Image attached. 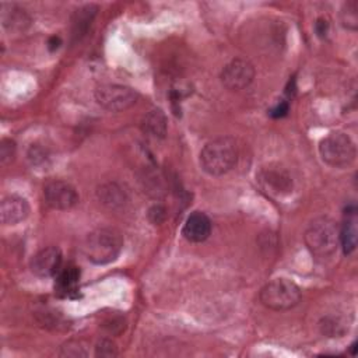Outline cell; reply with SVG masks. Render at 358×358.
I'll return each instance as SVG.
<instances>
[{"label":"cell","mask_w":358,"mask_h":358,"mask_svg":"<svg viewBox=\"0 0 358 358\" xmlns=\"http://www.w3.org/2000/svg\"><path fill=\"white\" fill-rule=\"evenodd\" d=\"M238 161V145L231 137H217L208 141L200 152V166L211 176L229 172Z\"/></svg>","instance_id":"cell-1"},{"label":"cell","mask_w":358,"mask_h":358,"mask_svg":"<svg viewBox=\"0 0 358 358\" xmlns=\"http://www.w3.org/2000/svg\"><path fill=\"white\" fill-rule=\"evenodd\" d=\"M303 241L312 256L327 259L333 256L340 246L338 227L331 218L319 217L308 225Z\"/></svg>","instance_id":"cell-2"},{"label":"cell","mask_w":358,"mask_h":358,"mask_svg":"<svg viewBox=\"0 0 358 358\" xmlns=\"http://www.w3.org/2000/svg\"><path fill=\"white\" fill-rule=\"evenodd\" d=\"M123 236L113 228H96L90 232L84 242V253L94 264H108L120 255Z\"/></svg>","instance_id":"cell-3"},{"label":"cell","mask_w":358,"mask_h":358,"mask_svg":"<svg viewBox=\"0 0 358 358\" xmlns=\"http://www.w3.org/2000/svg\"><path fill=\"white\" fill-rule=\"evenodd\" d=\"M319 154L323 162L333 168L341 169L354 164L357 148L348 134L343 131H334L320 141Z\"/></svg>","instance_id":"cell-4"},{"label":"cell","mask_w":358,"mask_h":358,"mask_svg":"<svg viewBox=\"0 0 358 358\" xmlns=\"http://www.w3.org/2000/svg\"><path fill=\"white\" fill-rule=\"evenodd\" d=\"M259 299L267 309L288 310L299 303L301 289L291 280L275 278L260 289Z\"/></svg>","instance_id":"cell-5"},{"label":"cell","mask_w":358,"mask_h":358,"mask_svg":"<svg viewBox=\"0 0 358 358\" xmlns=\"http://www.w3.org/2000/svg\"><path fill=\"white\" fill-rule=\"evenodd\" d=\"M99 106L110 112H122L131 108L137 102V92L122 84H102L94 92Z\"/></svg>","instance_id":"cell-6"},{"label":"cell","mask_w":358,"mask_h":358,"mask_svg":"<svg viewBox=\"0 0 358 358\" xmlns=\"http://www.w3.org/2000/svg\"><path fill=\"white\" fill-rule=\"evenodd\" d=\"M257 182L270 196H284L292 190V178L289 172L280 165H267L257 173Z\"/></svg>","instance_id":"cell-7"},{"label":"cell","mask_w":358,"mask_h":358,"mask_svg":"<svg viewBox=\"0 0 358 358\" xmlns=\"http://www.w3.org/2000/svg\"><path fill=\"white\" fill-rule=\"evenodd\" d=\"M255 67L246 59H234L221 71V83L231 91H241L252 84Z\"/></svg>","instance_id":"cell-8"},{"label":"cell","mask_w":358,"mask_h":358,"mask_svg":"<svg viewBox=\"0 0 358 358\" xmlns=\"http://www.w3.org/2000/svg\"><path fill=\"white\" fill-rule=\"evenodd\" d=\"M43 197L46 204L53 210H69L78 203V193L76 187L66 180H50L43 187Z\"/></svg>","instance_id":"cell-9"},{"label":"cell","mask_w":358,"mask_h":358,"mask_svg":"<svg viewBox=\"0 0 358 358\" xmlns=\"http://www.w3.org/2000/svg\"><path fill=\"white\" fill-rule=\"evenodd\" d=\"M62 252L56 246H48L36 252L31 259V271L38 277H55L62 268Z\"/></svg>","instance_id":"cell-10"},{"label":"cell","mask_w":358,"mask_h":358,"mask_svg":"<svg viewBox=\"0 0 358 358\" xmlns=\"http://www.w3.org/2000/svg\"><path fill=\"white\" fill-rule=\"evenodd\" d=\"M211 234V221L203 211H193L182 227V235L192 243L204 242Z\"/></svg>","instance_id":"cell-11"},{"label":"cell","mask_w":358,"mask_h":358,"mask_svg":"<svg viewBox=\"0 0 358 358\" xmlns=\"http://www.w3.org/2000/svg\"><path fill=\"white\" fill-rule=\"evenodd\" d=\"M29 214V204L21 196H7L0 204V218L4 225H15Z\"/></svg>","instance_id":"cell-12"},{"label":"cell","mask_w":358,"mask_h":358,"mask_svg":"<svg viewBox=\"0 0 358 358\" xmlns=\"http://www.w3.org/2000/svg\"><path fill=\"white\" fill-rule=\"evenodd\" d=\"M55 277V289L60 296H71L77 292L80 271L74 264H67L66 267H62Z\"/></svg>","instance_id":"cell-13"},{"label":"cell","mask_w":358,"mask_h":358,"mask_svg":"<svg viewBox=\"0 0 358 358\" xmlns=\"http://www.w3.org/2000/svg\"><path fill=\"white\" fill-rule=\"evenodd\" d=\"M347 218L344 220L341 228H338V241L340 246L343 248L344 255H350L355 250L357 246V220H355V210H348L345 213Z\"/></svg>","instance_id":"cell-14"},{"label":"cell","mask_w":358,"mask_h":358,"mask_svg":"<svg viewBox=\"0 0 358 358\" xmlns=\"http://www.w3.org/2000/svg\"><path fill=\"white\" fill-rule=\"evenodd\" d=\"M98 11V7L94 4H87L78 10L71 17V35L76 41L84 36Z\"/></svg>","instance_id":"cell-15"},{"label":"cell","mask_w":358,"mask_h":358,"mask_svg":"<svg viewBox=\"0 0 358 358\" xmlns=\"http://www.w3.org/2000/svg\"><path fill=\"white\" fill-rule=\"evenodd\" d=\"M96 197L99 203L110 210L122 208L126 204V193L116 183H105L96 190Z\"/></svg>","instance_id":"cell-16"},{"label":"cell","mask_w":358,"mask_h":358,"mask_svg":"<svg viewBox=\"0 0 358 358\" xmlns=\"http://www.w3.org/2000/svg\"><path fill=\"white\" fill-rule=\"evenodd\" d=\"M141 129L148 136L155 138H164L168 129L166 116L161 109L150 110L141 120Z\"/></svg>","instance_id":"cell-17"},{"label":"cell","mask_w":358,"mask_h":358,"mask_svg":"<svg viewBox=\"0 0 358 358\" xmlns=\"http://www.w3.org/2000/svg\"><path fill=\"white\" fill-rule=\"evenodd\" d=\"M340 22L344 28L355 31L358 28V4L354 0H350L343 4L340 10Z\"/></svg>","instance_id":"cell-18"},{"label":"cell","mask_w":358,"mask_h":358,"mask_svg":"<svg viewBox=\"0 0 358 358\" xmlns=\"http://www.w3.org/2000/svg\"><path fill=\"white\" fill-rule=\"evenodd\" d=\"M60 355L62 357H73V358H78V357H87L88 352L85 351V347L83 345L81 341L78 340H70L66 344H63L62 350H60Z\"/></svg>","instance_id":"cell-19"},{"label":"cell","mask_w":358,"mask_h":358,"mask_svg":"<svg viewBox=\"0 0 358 358\" xmlns=\"http://www.w3.org/2000/svg\"><path fill=\"white\" fill-rule=\"evenodd\" d=\"M22 11H24V10H13L8 17H3L4 25L10 24L11 28L22 29V28L29 22V18H28L27 14L22 13Z\"/></svg>","instance_id":"cell-20"},{"label":"cell","mask_w":358,"mask_h":358,"mask_svg":"<svg viewBox=\"0 0 358 358\" xmlns=\"http://www.w3.org/2000/svg\"><path fill=\"white\" fill-rule=\"evenodd\" d=\"M15 155V143L10 138H3L0 145V161L3 165L11 162Z\"/></svg>","instance_id":"cell-21"},{"label":"cell","mask_w":358,"mask_h":358,"mask_svg":"<svg viewBox=\"0 0 358 358\" xmlns=\"http://www.w3.org/2000/svg\"><path fill=\"white\" fill-rule=\"evenodd\" d=\"M95 355L96 357H116L117 355V348L115 345V343H112L110 340H101L96 347H95Z\"/></svg>","instance_id":"cell-22"},{"label":"cell","mask_w":358,"mask_h":358,"mask_svg":"<svg viewBox=\"0 0 358 358\" xmlns=\"http://www.w3.org/2000/svg\"><path fill=\"white\" fill-rule=\"evenodd\" d=\"M165 208L162 206L155 204L148 210V218L152 224H161L165 220Z\"/></svg>","instance_id":"cell-23"},{"label":"cell","mask_w":358,"mask_h":358,"mask_svg":"<svg viewBox=\"0 0 358 358\" xmlns=\"http://www.w3.org/2000/svg\"><path fill=\"white\" fill-rule=\"evenodd\" d=\"M288 109H289L288 102L281 101V102H278L274 108H271V109H270V115H271L273 117H282V116H285V115H287Z\"/></svg>","instance_id":"cell-24"},{"label":"cell","mask_w":358,"mask_h":358,"mask_svg":"<svg viewBox=\"0 0 358 358\" xmlns=\"http://www.w3.org/2000/svg\"><path fill=\"white\" fill-rule=\"evenodd\" d=\"M327 28H329V24H327V21H326L324 18H319V20L316 21V32H317L320 36L326 35Z\"/></svg>","instance_id":"cell-25"}]
</instances>
